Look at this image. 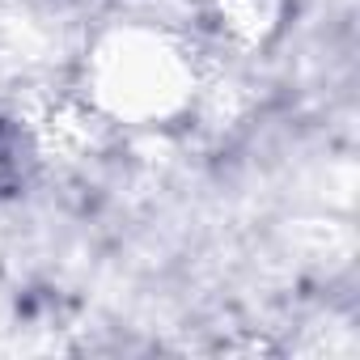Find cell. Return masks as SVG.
Returning a JSON list of instances; mask_svg holds the SVG:
<instances>
[{"label": "cell", "mask_w": 360, "mask_h": 360, "mask_svg": "<svg viewBox=\"0 0 360 360\" xmlns=\"http://www.w3.org/2000/svg\"><path fill=\"white\" fill-rule=\"evenodd\" d=\"M89 106L123 127H165L195 102L200 68L183 34L153 22H119L102 30L81 64Z\"/></svg>", "instance_id": "6da1fadb"}, {"label": "cell", "mask_w": 360, "mask_h": 360, "mask_svg": "<svg viewBox=\"0 0 360 360\" xmlns=\"http://www.w3.org/2000/svg\"><path fill=\"white\" fill-rule=\"evenodd\" d=\"M208 22L238 51L267 47L284 26V0H212Z\"/></svg>", "instance_id": "7a4b0ae2"}]
</instances>
